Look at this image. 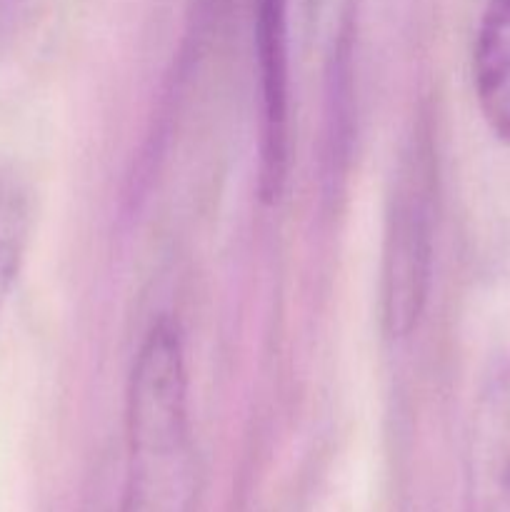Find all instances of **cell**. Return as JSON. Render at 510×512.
Instances as JSON below:
<instances>
[{
  "label": "cell",
  "mask_w": 510,
  "mask_h": 512,
  "mask_svg": "<svg viewBox=\"0 0 510 512\" xmlns=\"http://www.w3.org/2000/svg\"><path fill=\"white\" fill-rule=\"evenodd\" d=\"M30 235V190L15 170L0 168V315L18 280Z\"/></svg>",
  "instance_id": "5b68a950"
},
{
  "label": "cell",
  "mask_w": 510,
  "mask_h": 512,
  "mask_svg": "<svg viewBox=\"0 0 510 512\" xmlns=\"http://www.w3.org/2000/svg\"><path fill=\"white\" fill-rule=\"evenodd\" d=\"M20 8H23V0H0V38L15 25Z\"/></svg>",
  "instance_id": "8992f818"
},
{
  "label": "cell",
  "mask_w": 510,
  "mask_h": 512,
  "mask_svg": "<svg viewBox=\"0 0 510 512\" xmlns=\"http://www.w3.org/2000/svg\"><path fill=\"white\" fill-rule=\"evenodd\" d=\"M255 50L260 75V178L263 200L275 203L288 183L290 70L288 0H258Z\"/></svg>",
  "instance_id": "3957f363"
},
{
  "label": "cell",
  "mask_w": 510,
  "mask_h": 512,
  "mask_svg": "<svg viewBox=\"0 0 510 512\" xmlns=\"http://www.w3.org/2000/svg\"><path fill=\"white\" fill-rule=\"evenodd\" d=\"M188 370L173 318L150 325L128 385V485L120 512H193Z\"/></svg>",
  "instance_id": "6da1fadb"
},
{
  "label": "cell",
  "mask_w": 510,
  "mask_h": 512,
  "mask_svg": "<svg viewBox=\"0 0 510 512\" xmlns=\"http://www.w3.org/2000/svg\"><path fill=\"white\" fill-rule=\"evenodd\" d=\"M430 150L418 138L400 165L388 213L383 248V325L390 338L413 333L423 315L430 285L433 228H430Z\"/></svg>",
  "instance_id": "7a4b0ae2"
},
{
  "label": "cell",
  "mask_w": 510,
  "mask_h": 512,
  "mask_svg": "<svg viewBox=\"0 0 510 512\" xmlns=\"http://www.w3.org/2000/svg\"><path fill=\"white\" fill-rule=\"evenodd\" d=\"M473 85L493 135L510 143V0H488L473 45Z\"/></svg>",
  "instance_id": "277c9868"
}]
</instances>
